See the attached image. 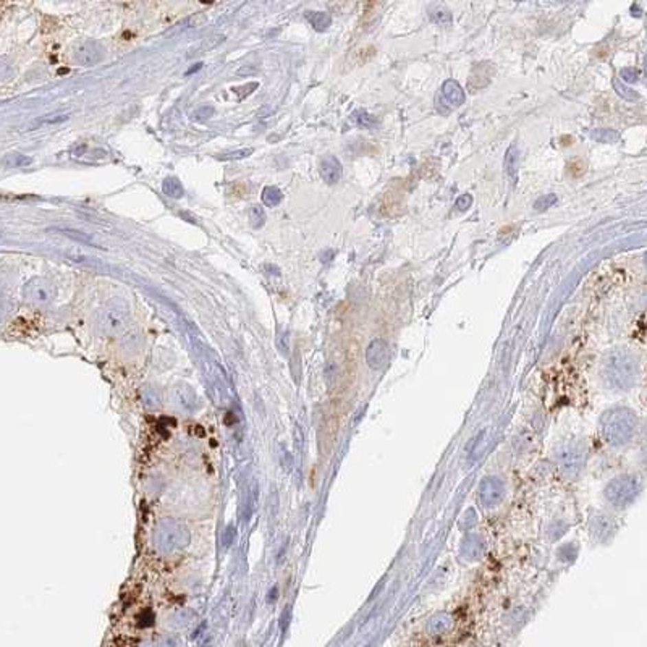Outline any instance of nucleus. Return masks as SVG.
I'll return each instance as SVG.
<instances>
[{"label":"nucleus","mask_w":647,"mask_h":647,"mask_svg":"<svg viewBox=\"0 0 647 647\" xmlns=\"http://www.w3.org/2000/svg\"><path fill=\"white\" fill-rule=\"evenodd\" d=\"M620 76H622V80L626 81V83H635V81H637V78H639V71L631 67L623 68V70H620Z\"/></svg>","instance_id":"nucleus-25"},{"label":"nucleus","mask_w":647,"mask_h":647,"mask_svg":"<svg viewBox=\"0 0 647 647\" xmlns=\"http://www.w3.org/2000/svg\"><path fill=\"white\" fill-rule=\"evenodd\" d=\"M249 220H251L253 229H261L266 223V212L261 206H253L249 209Z\"/></svg>","instance_id":"nucleus-17"},{"label":"nucleus","mask_w":647,"mask_h":647,"mask_svg":"<svg viewBox=\"0 0 647 647\" xmlns=\"http://www.w3.org/2000/svg\"><path fill=\"white\" fill-rule=\"evenodd\" d=\"M201 67H203V63H198V67H193V68H190V70L186 71V75H190V73H193V71H196V70H199V68H201Z\"/></svg>","instance_id":"nucleus-30"},{"label":"nucleus","mask_w":647,"mask_h":647,"mask_svg":"<svg viewBox=\"0 0 647 647\" xmlns=\"http://www.w3.org/2000/svg\"><path fill=\"white\" fill-rule=\"evenodd\" d=\"M68 118V115H45L44 118H41V120L36 122V125H44V123H60V122H65Z\"/></svg>","instance_id":"nucleus-27"},{"label":"nucleus","mask_w":647,"mask_h":647,"mask_svg":"<svg viewBox=\"0 0 647 647\" xmlns=\"http://www.w3.org/2000/svg\"><path fill=\"white\" fill-rule=\"evenodd\" d=\"M282 199H284V193H282L277 186H266V188L262 190V203L266 204V206L269 207L279 206V204L282 203Z\"/></svg>","instance_id":"nucleus-13"},{"label":"nucleus","mask_w":647,"mask_h":647,"mask_svg":"<svg viewBox=\"0 0 647 647\" xmlns=\"http://www.w3.org/2000/svg\"><path fill=\"white\" fill-rule=\"evenodd\" d=\"M615 88H617V91H618L620 94L623 95V98H625V99H630V101H636V99L639 98V95H637V94L635 93V91L630 89V88H625V86H623V84H620L618 81H615Z\"/></svg>","instance_id":"nucleus-26"},{"label":"nucleus","mask_w":647,"mask_h":647,"mask_svg":"<svg viewBox=\"0 0 647 647\" xmlns=\"http://www.w3.org/2000/svg\"><path fill=\"white\" fill-rule=\"evenodd\" d=\"M450 628H452V620L446 617V615H440V617L431 620L427 631H429L431 635H445Z\"/></svg>","instance_id":"nucleus-12"},{"label":"nucleus","mask_w":647,"mask_h":647,"mask_svg":"<svg viewBox=\"0 0 647 647\" xmlns=\"http://www.w3.org/2000/svg\"><path fill=\"white\" fill-rule=\"evenodd\" d=\"M455 206H457L459 211H466V209L471 206V196L469 194H463V196H459V198L457 199V204H455Z\"/></svg>","instance_id":"nucleus-28"},{"label":"nucleus","mask_w":647,"mask_h":647,"mask_svg":"<svg viewBox=\"0 0 647 647\" xmlns=\"http://www.w3.org/2000/svg\"><path fill=\"white\" fill-rule=\"evenodd\" d=\"M639 376V364L631 353L615 352L604 366V381L612 390L625 391L635 387Z\"/></svg>","instance_id":"nucleus-1"},{"label":"nucleus","mask_w":647,"mask_h":647,"mask_svg":"<svg viewBox=\"0 0 647 647\" xmlns=\"http://www.w3.org/2000/svg\"><path fill=\"white\" fill-rule=\"evenodd\" d=\"M73 57H75V60L81 63V65L91 67L102 60L104 49L101 47V44L95 43V41H81L75 47Z\"/></svg>","instance_id":"nucleus-5"},{"label":"nucleus","mask_w":647,"mask_h":647,"mask_svg":"<svg viewBox=\"0 0 647 647\" xmlns=\"http://www.w3.org/2000/svg\"><path fill=\"white\" fill-rule=\"evenodd\" d=\"M442 94L444 98L452 104L453 107H459L464 102V93L455 80H446L444 84H442Z\"/></svg>","instance_id":"nucleus-9"},{"label":"nucleus","mask_w":647,"mask_h":647,"mask_svg":"<svg viewBox=\"0 0 647 647\" xmlns=\"http://www.w3.org/2000/svg\"><path fill=\"white\" fill-rule=\"evenodd\" d=\"M505 161H507L508 173H510V175H514V173H517V170H518V162H519L518 149L514 148V146H512V148H510L507 151V159H505Z\"/></svg>","instance_id":"nucleus-18"},{"label":"nucleus","mask_w":647,"mask_h":647,"mask_svg":"<svg viewBox=\"0 0 647 647\" xmlns=\"http://www.w3.org/2000/svg\"><path fill=\"white\" fill-rule=\"evenodd\" d=\"M26 298L34 304H45L54 298V285L45 279H34L26 285Z\"/></svg>","instance_id":"nucleus-6"},{"label":"nucleus","mask_w":647,"mask_h":647,"mask_svg":"<svg viewBox=\"0 0 647 647\" xmlns=\"http://www.w3.org/2000/svg\"><path fill=\"white\" fill-rule=\"evenodd\" d=\"M212 115H214V107L203 106V107L196 109V111L191 113V118L196 122H204V120H207V118H211Z\"/></svg>","instance_id":"nucleus-23"},{"label":"nucleus","mask_w":647,"mask_h":647,"mask_svg":"<svg viewBox=\"0 0 647 647\" xmlns=\"http://www.w3.org/2000/svg\"><path fill=\"white\" fill-rule=\"evenodd\" d=\"M306 18L309 20V23H311V25L314 26V30H316V31H326L332 23L330 15H329V13H326V12H308Z\"/></svg>","instance_id":"nucleus-11"},{"label":"nucleus","mask_w":647,"mask_h":647,"mask_svg":"<svg viewBox=\"0 0 647 647\" xmlns=\"http://www.w3.org/2000/svg\"><path fill=\"white\" fill-rule=\"evenodd\" d=\"M390 359V348L387 341L377 339L371 341V345L366 350V361L372 369H382L389 363Z\"/></svg>","instance_id":"nucleus-7"},{"label":"nucleus","mask_w":647,"mask_h":647,"mask_svg":"<svg viewBox=\"0 0 647 647\" xmlns=\"http://www.w3.org/2000/svg\"><path fill=\"white\" fill-rule=\"evenodd\" d=\"M57 231H60V234L63 235H67L68 238H73L75 241H80V243H84V245H91V246H94L93 245V240L89 238V236H86L83 231H78V230H71V229H63V230H57Z\"/></svg>","instance_id":"nucleus-19"},{"label":"nucleus","mask_w":647,"mask_h":647,"mask_svg":"<svg viewBox=\"0 0 647 647\" xmlns=\"http://www.w3.org/2000/svg\"><path fill=\"white\" fill-rule=\"evenodd\" d=\"M352 120L356 123V125L363 126V128H374L377 125V118L371 113H367L366 111H356L353 113Z\"/></svg>","instance_id":"nucleus-14"},{"label":"nucleus","mask_w":647,"mask_h":647,"mask_svg":"<svg viewBox=\"0 0 647 647\" xmlns=\"http://www.w3.org/2000/svg\"><path fill=\"white\" fill-rule=\"evenodd\" d=\"M555 203H557V194H547L537 199L534 207H536V211H545V209L552 207Z\"/></svg>","instance_id":"nucleus-22"},{"label":"nucleus","mask_w":647,"mask_h":647,"mask_svg":"<svg viewBox=\"0 0 647 647\" xmlns=\"http://www.w3.org/2000/svg\"><path fill=\"white\" fill-rule=\"evenodd\" d=\"M130 321V308L125 302L113 298L101 313V327L107 335H118L126 329Z\"/></svg>","instance_id":"nucleus-4"},{"label":"nucleus","mask_w":647,"mask_h":647,"mask_svg":"<svg viewBox=\"0 0 647 647\" xmlns=\"http://www.w3.org/2000/svg\"><path fill=\"white\" fill-rule=\"evenodd\" d=\"M644 434L647 435V422H646V426H644Z\"/></svg>","instance_id":"nucleus-31"},{"label":"nucleus","mask_w":647,"mask_h":647,"mask_svg":"<svg viewBox=\"0 0 647 647\" xmlns=\"http://www.w3.org/2000/svg\"><path fill=\"white\" fill-rule=\"evenodd\" d=\"M68 258H70L73 262L83 264V266L93 267V269H101L102 267V264L99 262L98 258H93V256L89 258V256H86V254H81V253H70V254H68Z\"/></svg>","instance_id":"nucleus-15"},{"label":"nucleus","mask_w":647,"mask_h":647,"mask_svg":"<svg viewBox=\"0 0 647 647\" xmlns=\"http://www.w3.org/2000/svg\"><path fill=\"white\" fill-rule=\"evenodd\" d=\"M637 431V416L630 408H617L605 414L604 435L610 445L623 446L630 444Z\"/></svg>","instance_id":"nucleus-2"},{"label":"nucleus","mask_w":647,"mask_h":647,"mask_svg":"<svg viewBox=\"0 0 647 647\" xmlns=\"http://www.w3.org/2000/svg\"><path fill=\"white\" fill-rule=\"evenodd\" d=\"M319 170H321V177L324 179V181L329 185H335L337 181H340L341 173H343L341 163L335 156L324 157L321 161V166H319Z\"/></svg>","instance_id":"nucleus-8"},{"label":"nucleus","mask_w":647,"mask_h":647,"mask_svg":"<svg viewBox=\"0 0 647 647\" xmlns=\"http://www.w3.org/2000/svg\"><path fill=\"white\" fill-rule=\"evenodd\" d=\"M431 16H432V20H434L435 23H439V25H446V23H450V20H452V16H450V12L445 10V8H442V7L437 8V10H432Z\"/></svg>","instance_id":"nucleus-24"},{"label":"nucleus","mask_w":647,"mask_h":647,"mask_svg":"<svg viewBox=\"0 0 647 647\" xmlns=\"http://www.w3.org/2000/svg\"><path fill=\"white\" fill-rule=\"evenodd\" d=\"M592 138L600 141V143H615V141H618V135L612 130H599L592 133Z\"/></svg>","instance_id":"nucleus-20"},{"label":"nucleus","mask_w":647,"mask_h":647,"mask_svg":"<svg viewBox=\"0 0 647 647\" xmlns=\"http://www.w3.org/2000/svg\"><path fill=\"white\" fill-rule=\"evenodd\" d=\"M162 191H163V194L172 199H180L185 196L183 185H181V181L179 179H175V177H168V179L162 181Z\"/></svg>","instance_id":"nucleus-10"},{"label":"nucleus","mask_w":647,"mask_h":647,"mask_svg":"<svg viewBox=\"0 0 647 647\" xmlns=\"http://www.w3.org/2000/svg\"><path fill=\"white\" fill-rule=\"evenodd\" d=\"M641 482L636 476L623 475L613 479L607 487V499L617 507H628L637 499Z\"/></svg>","instance_id":"nucleus-3"},{"label":"nucleus","mask_w":647,"mask_h":647,"mask_svg":"<svg viewBox=\"0 0 647 647\" xmlns=\"http://www.w3.org/2000/svg\"><path fill=\"white\" fill-rule=\"evenodd\" d=\"M31 162H33V159L23 156V154H18V152H12L5 157V166L12 167V168L26 167V166H30Z\"/></svg>","instance_id":"nucleus-16"},{"label":"nucleus","mask_w":647,"mask_h":647,"mask_svg":"<svg viewBox=\"0 0 647 647\" xmlns=\"http://www.w3.org/2000/svg\"><path fill=\"white\" fill-rule=\"evenodd\" d=\"M644 261H646V264H647V254L644 256Z\"/></svg>","instance_id":"nucleus-32"},{"label":"nucleus","mask_w":647,"mask_h":647,"mask_svg":"<svg viewBox=\"0 0 647 647\" xmlns=\"http://www.w3.org/2000/svg\"><path fill=\"white\" fill-rule=\"evenodd\" d=\"M253 152H254V149H253V148H248V149H240V151H234V152H227V154H222V156H218V159H220V161H236V159H245V157L251 156Z\"/></svg>","instance_id":"nucleus-21"},{"label":"nucleus","mask_w":647,"mask_h":647,"mask_svg":"<svg viewBox=\"0 0 647 647\" xmlns=\"http://www.w3.org/2000/svg\"><path fill=\"white\" fill-rule=\"evenodd\" d=\"M251 73H256V68H240L238 70V75H251Z\"/></svg>","instance_id":"nucleus-29"}]
</instances>
